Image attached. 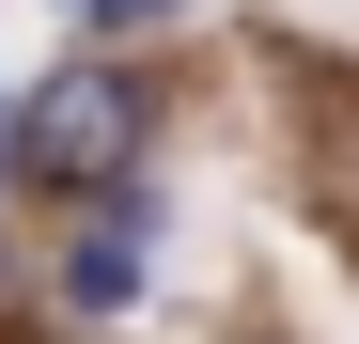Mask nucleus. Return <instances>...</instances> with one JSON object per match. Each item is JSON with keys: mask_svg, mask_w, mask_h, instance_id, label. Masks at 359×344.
Returning <instances> with one entry per match:
<instances>
[{"mask_svg": "<svg viewBox=\"0 0 359 344\" xmlns=\"http://www.w3.org/2000/svg\"><path fill=\"white\" fill-rule=\"evenodd\" d=\"M141 141H156V94L126 79V63H63L47 94H16V188H47V204H94V188H126L141 172Z\"/></svg>", "mask_w": 359, "mask_h": 344, "instance_id": "obj_1", "label": "nucleus"}, {"mask_svg": "<svg viewBox=\"0 0 359 344\" xmlns=\"http://www.w3.org/2000/svg\"><path fill=\"white\" fill-rule=\"evenodd\" d=\"M141 266H156V204L141 188H94V219H79V235H63V313H126L141 298Z\"/></svg>", "mask_w": 359, "mask_h": 344, "instance_id": "obj_2", "label": "nucleus"}, {"mask_svg": "<svg viewBox=\"0 0 359 344\" xmlns=\"http://www.w3.org/2000/svg\"><path fill=\"white\" fill-rule=\"evenodd\" d=\"M63 16H79V32H156L172 0H63Z\"/></svg>", "mask_w": 359, "mask_h": 344, "instance_id": "obj_3", "label": "nucleus"}]
</instances>
